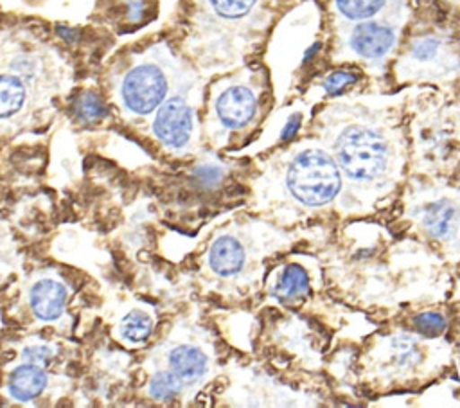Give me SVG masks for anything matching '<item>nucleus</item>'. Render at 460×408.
<instances>
[{"label": "nucleus", "mask_w": 460, "mask_h": 408, "mask_svg": "<svg viewBox=\"0 0 460 408\" xmlns=\"http://www.w3.org/2000/svg\"><path fill=\"white\" fill-rule=\"evenodd\" d=\"M153 333V318L144 311H131L119 324V336L128 345L144 343Z\"/></svg>", "instance_id": "f3484780"}, {"label": "nucleus", "mask_w": 460, "mask_h": 408, "mask_svg": "<svg viewBox=\"0 0 460 408\" xmlns=\"http://www.w3.org/2000/svg\"><path fill=\"white\" fill-rule=\"evenodd\" d=\"M43 79V59L40 52L16 47L9 54L7 68L0 70V122L22 115L31 101V84Z\"/></svg>", "instance_id": "20e7f679"}, {"label": "nucleus", "mask_w": 460, "mask_h": 408, "mask_svg": "<svg viewBox=\"0 0 460 408\" xmlns=\"http://www.w3.org/2000/svg\"><path fill=\"white\" fill-rule=\"evenodd\" d=\"M415 327L429 336L440 334L446 329V318L440 313H420L419 316H415Z\"/></svg>", "instance_id": "4be33fe9"}, {"label": "nucleus", "mask_w": 460, "mask_h": 408, "mask_svg": "<svg viewBox=\"0 0 460 408\" xmlns=\"http://www.w3.org/2000/svg\"><path fill=\"white\" fill-rule=\"evenodd\" d=\"M358 79H359V74L354 70H334L323 79L322 86L327 93L334 95V93H340L341 90H345L347 86L358 83Z\"/></svg>", "instance_id": "aec40b11"}, {"label": "nucleus", "mask_w": 460, "mask_h": 408, "mask_svg": "<svg viewBox=\"0 0 460 408\" xmlns=\"http://www.w3.org/2000/svg\"><path fill=\"white\" fill-rule=\"evenodd\" d=\"M460 214L449 200L429 201L420 212L422 228L435 239H449L458 230Z\"/></svg>", "instance_id": "f8f14e48"}, {"label": "nucleus", "mask_w": 460, "mask_h": 408, "mask_svg": "<svg viewBox=\"0 0 460 408\" xmlns=\"http://www.w3.org/2000/svg\"><path fill=\"white\" fill-rule=\"evenodd\" d=\"M397 41V27L395 22L390 20H363L356 22L347 36V49L354 58L365 61H379L383 59Z\"/></svg>", "instance_id": "6e6552de"}, {"label": "nucleus", "mask_w": 460, "mask_h": 408, "mask_svg": "<svg viewBox=\"0 0 460 408\" xmlns=\"http://www.w3.org/2000/svg\"><path fill=\"white\" fill-rule=\"evenodd\" d=\"M169 77L155 59L133 63L119 79L117 97L120 108L133 117H146L167 99Z\"/></svg>", "instance_id": "7ed1b4c3"}, {"label": "nucleus", "mask_w": 460, "mask_h": 408, "mask_svg": "<svg viewBox=\"0 0 460 408\" xmlns=\"http://www.w3.org/2000/svg\"><path fill=\"white\" fill-rule=\"evenodd\" d=\"M56 354V347L50 345V343H29L23 350H22V356H23V361H29V363H34V365H45L49 363Z\"/></svg>", "instance_id": "412c9836"}, {"label": "nucleus", "mask_w": 460, "mask_h": 408, "mask_svg": "<svg viewBox=\"0 0 460 408\" xmlns=\"http://www.w3.org/2000/svg\"><path fill=\"white\" fill-rule=\"evenodd\" d=\"M288 189L302 205H327L340 191L338 165L320 149H304L288 169Z\"/></svg>", "instance_id": "f03ea898"}, {"label": "nucleus", "mask_w": 460, "mask_h": 408, "mask_svg": "<svg viewBox=\"0 0 460 408\" xmlns=\"http://www.w3.org/2000/svg\"><path fill=\"white\" fill-rule=\"evenodd\" d=\"M183 383L171 370H162L153 374L147 383V394L155 401H172L181 394Z\"/></svg>", "instance_id": "6ab92c4d"}, {"label": "nucleus", "mask_w": 460, "mask_h": 408, "mask_svg": "<svg viewBox=\"0 0 460 408\" xmlns=\"http://www.w3.org/2000/svg\"><path fill=\"white\" fill-rule=\"evenodd\" d=\"M68 289L54 277H43L31 286L29 306L41 322H58L65 315Z\"/></svg>", "instance_id": "1a4fd4ad"}, {"label": "nucleus", "mask_w": 460, "mask_h": 408, "mask_svg": "<svg viewBox=\"0 0 460 408\" xmlns=\"http://www.w3.org/2000/svg\"><path fill=\"white\" fill-rule=\"evenodd\" d=\"M210 18L219 23L235 25L248 20L262 4V0H198Z\"/></svg>", "instance_id": "4468645a"}, {"label": "nucleus", "mask_w": 460, "mask_h": 408, "mask_svg": "<svg viewBox=\"0 0 460 408\" xmlns=\"http://www.w3.org/2000/svg\"><path fill=\"white\" fill-rule=\"evenodd\" d=\"M72 111L81 124H95L108 115V106L97 92L86 90L75 99Z\"/></svg>", "instance_id": "a211bd4d"}, {"label": "nucleus", "mask_w": 460, "mask_h": 408, "mask_svg": "<svg viewBox=\"0 0 460 408\" xmlns=\"http://www.w3.org/2000/svg\"><path fill=\"white\" fill-rule=\"evenodd\" d=\"M298 126H300V115H295V117H291V119L288 120V124L284 126V131H282V138H291V137L296 133Z\"/></svg>", "instance_id": "5701e85b"}, {"label": "nucleus", "mask_w": 460, "mask_h": 408, "mask_svg": "<svg viewBox=\"0 0 460 408\" xmlns=\"http://www.w3.org/2000/svg\"><path fill=\"white\" fill-rule=\"evenodd\" d=\"M392 0H332V7L347 22H363L377 18Z\"/></svg>", "instance_id": "dca6fc26"}, {"label": "nucleus", "mask_w": 460, "mask_h": 408, "mask_svg": "<svg viewBox=\"0 0 460 408\" xmlns=\"http://www.w3.org/2000/svg\"><path fill=\"white\" fill-rule=\"evenodd\" d=\"M196 128L194 108L183 95L167 97L155 111L153 135L169 149H183L192 140Z\"/></svg>", "instance_id": "0eeeda50"}, {"label": "nucleus", "mask_w": 460, "mask_h": 408, "mask_svg": "<svg viewBox=\"0 0 460 408\" xmlns=\"http://www.w3.org/2000/svg\"><path fill=\"white\" fill-rule=\"evenodd\" d=\"M261 108V92L255 84L241 81H226L214 88L210 99V113L217 126L230 133L244 129L253 122Z\"/></svg>", "instance_id": "423d86ee"}, {"label": "nucleus", "mask_w": 460, "mask_h": 408, "mask_svg": "<svg viewBox=\"0 0 460 408\" xmlns=\"http://www.w3.org/2000/svg\"><path fill=\"white\" fill-rule=\"evenodd\" d=\"M334 153L340 167L356 182H374L388 171V142L374 126H345L336 137Z\"/></svg>", "instance_id": "f257e3e1"}, {"label": "nucleus", "mask_w": 460, "mask_h": 408, "mask_svg": "<svg viewBox=\"0 0 460 408\" xmlns=\"http://www.w3.org/2000/svg\"><path fill=\"white\" fill-rule=\"evenodd\" d=\"M167 361L171 372H174L183 385L199 383L210 367L208 356L198 345L190 343L174 345L167 354Z\"/></svg>", "instance_id": "9d476101"}, {"label": "nucleus", "mask_w": 460, "mask_h": 408, "mask_svg": "<svg viewBox=\"0 0 460 408\" xmlns=\"http://www.w3.org/2000/svg\"><path fill=\"white\" fill-rule=\"evenodd\" d=\"M458 65L460 61L453 54L449 36L444 32L422 31L410 38L397 68L410 72L411 75L438 79L453 72Z\"/></svg>", "instance_id": "39448f33"}, {"label": "nucleus", "mask_w": 460, "mask_h": 408, "mask_svg": "<svg viewBox=\"0 0 460 408\" xmlns=\"http://www.w3.org/2000/svg\"><path fill=\"white\" fill-rule=\"evenodd\" d=\"M49 385V376L41 365L23 361L11 370L7 379V395L18 403H29L43 394Z\"/></svg>", "instance_id": "9b49d317"}, {"label": "nucleus", "mask_w": 460, "mask_h": 408, "mask_svg": "<svg viewBox=\"0 0 460 408\" xmlns=\"http://www.w3.org/2000/svg\"><path fill=\"white\" fill-rule=\"evenodd\" d=\"M244 259L246 253L243 244L230 235L216 239L208 250V266L221 277L235 275L244 266Z\"/></svg>", "instance_id": "ddd939ff"}, {"label": "nucleus", "mask_w": 460, "mask_h": 408, "mask_svg": "<svg viewBox=\"0 0 460 408\" xmlns=\"http://www.w3.org/2000/svg\"><path fill=\"white\" fill-rule=\"evenodd\" d=\"M271 291L277 298L293 302L309 291V277L300 266H286L282 271H279Z\"/></svg>", "instance_id": "2eb2a0df"}]
</instances>
